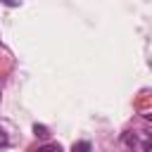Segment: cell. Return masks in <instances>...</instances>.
I'll return each mask as SVG.
<instances>
[{
    "instance_id": "obj_1",
    "label": "cell",
    "mask_w": 152,
    "mask_h": 152,
    "mask_svg": "<svg viewBox=\"0 0 152 152\" xmlns=\"http://www.w3.org/2000/svg\"><path fill=\"white\" fill-rule=\"evenodd\" d=\"M124 142L131 147V152H150V147H152L150 133H145V131H128L124 135Z\"/></svg>"
},
{
    "instance_id": "obj_2",
    "label": "cell",
    "mask_w": 152,
    "mask_h": 152,
    "mask_svg": "<svg viewBox=\"0 0 152 152\" xmlns=\"http://www.w3.org/2000/svg\"><path fill=\"white\" fill-rule=\"evenodd\" d=\"M71 152H90V142L88 140H81V142H74Z\"/></svg>"
},
{
    "instance_id": "obj_3",
    "label": "cell",
    "mask_w": 152,
    "mask_h": 152,
    "mask_svg": "<svg viewBox=\"0 0 152 152\" xmlns=\"http://www.w3.org/2000/svg\"><path fill=\"white\" fill-rule=\"evenodd\" d=\"M38 152H62V147H59L57 142H50V145H43V147H38Z\"/></svg>"
},
{
    "instance_id": "obj_4",
    "label": "cell",
    "mask_w": 152,
    "mask_h": 152,
    "mask_svg": "<svg viewBox=\"0 0 152 152\" xmlns=\"http://www.w3.org/2000/svg\"><path fill=\"white\" fill-rule=\"evenodd\" d=\"M33 131H36V135H48V128H45V126H38V124H36Z\"/></svg>"
},
{
    "instance_id": "obj_5",
    "label": "cell",
    "mask_w": 152,
    "mask_h": 152,
    "mask_svg": "<svg viewBox=\"0 0 152 152\" xmlns=\"http://www.w3.org/2000/svg\"><path fill=\"white\" fill-rule=\"evenodd\" d=\"M0 145H7V135H5L2 131H0Z\"/></svg>"
}]
</instances>
